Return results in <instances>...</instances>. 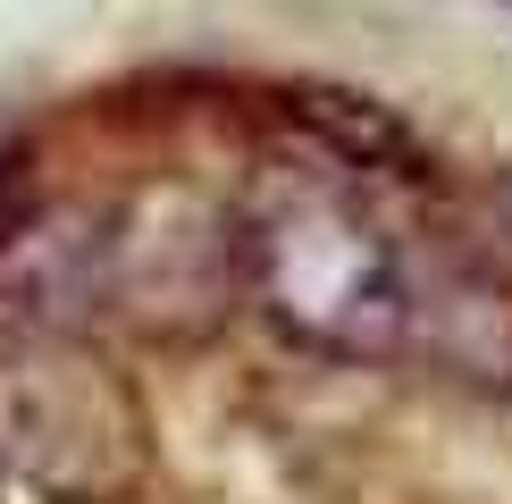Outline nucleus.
<instances>
[{"instance_id":"obj_1","label":"nucleus","mask_w":512,"mask_h":504,"mask_svg":"<svg viewBox=\"0 0 512 504\" xmlns=\"http://www.w3.org/2000/svg\"><path fill=\"white\" fill-rule=\"evenodd\" d=\"M227 278L261 320L328 362H387L412 328V261L328 177H261L227 219Z\"/></svg>"},{"instance_id":"obj_2","label":"nucleus","mask_w":512,"mask_h":504,"mask_svg":"<svg viewBox=\"0 0 512 504\" xmlns=\"http://www.w3.org/2000/svg\"><path fill=\"white\" fill-rule=\"evenodd\" d=\"M143 404L76 336H17L0 353V471L51 504H118L143 479Z\"/></svg>"},{"instance_id":"obj_3","label":"nucleus","mask_w":512,"mask_h":504,"mask_svg":"<svg viewBox=\"0 0 512 504\" xmlns=\"http://www.w3.org/2000/svg\"><path fill=\"white\" fill-rule=\"evenodd\" d=\"M126 303V202L51 194L0 219V328L84 336Z\"/></svg>"}]
</instances>
